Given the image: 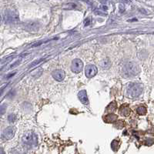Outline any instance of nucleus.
Returning <instances> with one entry per match:
<instances>
[{
    "label": "nucleus",
    "instance_id": "f257e3e1",
    "mask_svg": "<svg viewBox=\"0 0 154 154\" xmlns=\"http://www.w3.org/2000/svg\"><path fill=\"white\" fill-rule=\"evenodd\" d=\"M140 67L137 64L133 62H129L127 64L125 65L123 67V75L126 77H130V76H135L140 72Z\"/></svg>",
    "mask_w": 154,
    "mask_h": 154
},
{
    "label": "nucleus",
    "instance_id": "f03ea898",
    "mask_svg": "<svg viewBox=\"0 0 154 154\" xmlns=\"http://www.w3.org/2000/svg\"><path fill=\"white\" fill-rule=\"evenodd\" d=\"M143 87L142 85L138 83H131L128 86L126 92L129 96L130 97H137L142 93Z\"/></svg>",
    "mask_w": 154,
    "mask_h": 154
},
{
    "label": "nucleus",
    "instance_id": "7ed1b4c3",
    "mask_svg": "<svg viewBox=\"0 0 154 154\" xmlns=\"http://www.w3.org/2000/svg\"><path fill=\"white\" fill-rule=\"evenodd\" d=\"M22 142L28 146H35L38 143V137L36 134L29 131L22 136Z\"/></svg>",
    "mask_w": 154,
    "mask_h": 154
},
{
    "label": "nucleus",
    "instance_id": "20e7f679",
    "mask_svg": "<svg viewBox=\"0 0 154 154\" xmlns=\"http://www.w3.org/2000/svg\"><path fill=\"white\" fill-rule=\"evenodd\" d=\"M4 20L6 23H14L19 20V15L14 10H6L4 12Z\"/></svg>",
    "mask_w": 154,
    "mask_h": 154
},
{
    "label": "nucleus",
    "instance_id": "39448f33",
    "mask_svg": "<svg viewBox=\"0 0 154 154\" xmlns=\"http://www.w3.org/2000/svg\"><path fill=\"white\" fill-rule=\"evenodd\" d=\"M82 67H83V63L82 60L79 59H76L72 61V65H71V70L75 73H79L82 71Z\"/></svg>",
    "mask_w": 154,
    "mask_h": 154
},
{
    "label": "nucleus",
    "instance_id": "423d86ee",
    "mask_svg": "<svg viewBox=\"0 0 154 154\" xmlns=\"http://www.w3.org/2000/svg\"><path fill=\"white\" fill-rule=\"evenodd\" d=\"M15 135V129L12 126L7 127L2 133V138L4 140H10L13 138Z\"/></svg>",
    "mask_w": 154,
    "mask_h": 154
},
{
    "label": "nucleus",
    "instance_id": "0eeeda50",
    "mask_svg": "<svg viewBox=\"0 0 154 154\" xmlns=\"http://www.w3.org/2000/svg\"><path fill=\"white\" fill-rule=\"evenodd\" d=\"M85 73L87 78H93L97 73V68L94 65H88L86 67Z\"/></svg>",
    "mask_w": 154,
    "mask_h": 154
},
{
    "label": "nucleus",
    "instance_id": "6e6552de",
    "mask_svg": "<svg viewBox=\"0 0 154 154\" xmlns=\"http://www.w3.org/2000/svg\"><path fill=\"white\" fill-rule=\"evenodd\" d=\"M52 76L57 81H63L65 78V72L62 70H56L52 72Z\"/></svg>",
    "mask_w": 154,
    "mask_h": 154
},
{
    "label": "nucleus",
    "instance_id": "1a4fd4ad",
    "mask_svg": "<svg viewBox=\"0 0 154 154\" xmlns=\"http://www.w3.org/2000/svg\"><path fill=\"white\" fill-rule=\"evenodd\" d=\"M78 97L80 99V102L83 103L84 105H88L89 104V99L86 90H81L78 94Z\"/></svg>",
    "mask_w": 154,
    "mask_h": 154
},
{
    "label": "nucleus",
    "instance_id": "9d476101",
    "mask_svg": "<svg viewBox=\"0 0 154 154\" xmlns=\"http://www.w3.org/2000/svg\"><path fill=\"white\" fill-rule=\"evenodd\" d=\"M117 118H118L117 116L114 113H109L104 117L103 119L107 123H114L117 120Z\"/></svg>",
    "mask_w": 154,
    "mask_h": 154
},
{
    "label": "nucleus",
    "instance_id": "9b49d317",
    "mask_svg": "<svg viewBox=\"0 0 154 154\" xmlns=\"http://www.w3.org/2000/svg\"><path fill=\"white\" fill-rule=\"evenodd\" d=\"M119 112H120V114H121L122 116H123V117H128L129 115L130 114L131 110L130 108L129 107V106L123 104V105L121 106L120 108H119Z\"/></svg>",
    "mask_w": 154,
    "mask_h": 154
},
{
    "label": "nucleus",
    "instance_id": "f8f14e48",
    "mask_svg": "<svg viewBox=\"0 0 154 154\" xmlns=\"http://www.w3.org/2000/svg\"><path fill=\"white\" fill-rule=\"evenodd\" d=\"M117 103H115V102H113V103H111L110 105L108 106L107 108H106V111L109 112H114L115 110H117Z\"/></svg>",
    "mask_w": 154,
    "mask_h": 154
},
{
    "label": "nucleus",
    "instance_id": "ddd939ff",
    "mask_svg": "<svg viewBox=\"0 0 154 154\" xmlns=\"http://www.w3.org/2000/svg\"><path fill=\"white\" fill-rule=\"evenodd\" d=\"M136 112L139 115H145L147 112V108L145 107V106H140V107L137 108V110H136Z\"/></svg>",
    "mask_w": 154,
    "mask_h": 154
},
{
    "label": "nucleus",
    "instance_id": "4468645a",
    "mask_svg": "<svg viewBox=\"0 0 154 154\" xmlns=\"http://www.w3.org/2000/svg\"><path fill=\"white\" fill-rule=\"evenodd\" d=\"M111 147L114 151H117V149L119 148V141L117 140H113L111 143Z\"/></svg>",
    "mask_w": 154,
    "mask_h": 154
},
{
    "label": "nucleus",
    "instance_id": "2eb2a0df",
    "mask_svg": "<svg viewBox=\"0 0 154 154\" xmlns=\"http://www.w3.org/2000/svg\"><path fill=\"white\" fill-rule=\"evenodd\" d=\"M91 23H92V21H91V19H90V18H87V19L84 20L85 26H90V25H91Z\"/></svg>",
    "mask_w": 154,
    "mask_h": 154
},
{
    "label": "nucleus",
    "instance_id": "dca6fc26",
    "mask_svg": "<svg viewBox=\"0 0 154 154\" xmlns=\"http://www.w3.org/2000/svg\"><path fill=\"white\" fill-rule=\"evenodd\" d=\"M8 119H9V121L12 123V122H14V120L16 119V117H15L14 115H10V117H8Z\"/></svg>",
    "mask_w": 154,
    "mask_h": 154
},
{
    "label": "nucleus",
    "instance_id": "f3484780",
    "mask_svg": "<svg viewBox=\"0 0 154 154\" xmlns=\"http://www.w3.org/2000/svg\"><path fill=\"white\" fill-rule=\"evenodd\" d=\"M5 109H6V107H5V106H3L2 107L0 108V114H3V113L5 112Z\"/></svg>",
    "mask_w": 154,
    "mask_h": 154
},
{
    "label": "nucleus",
    "instance_id": "a211bd4d",
    "mask_svg": "<svg viewBox=\"0 0 154 154\" xmlns=\"http://www.w3.org/2000/svg\"><path fill=\"white\" fill-rule=\"evenodd\" d=\"M0 154H5V152H4V150H3V149H0Z\"/></svg>",
    "mask_w": 154,
    "mask_h": 154
},
{
    "label": "nucleus",
    "instance_id": "6ab92c4d",
    "mask_svg": "<svg viewBox=\"0 0 154 154\" xmlns=\"http://www.w3.org/2000/svg\"><path fill=\"white\" fill-rule=\"evenodd\" d=\"M1 22H2V16H1V15H0V24H1Z\"/></svg>",
    "mask_w": 154,
    "mask_h": 154
}]
</instances>
